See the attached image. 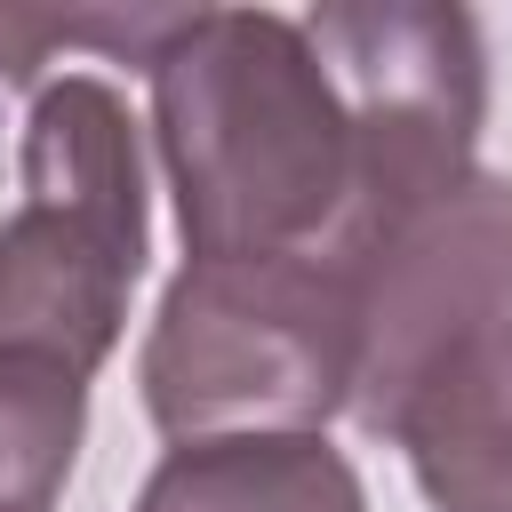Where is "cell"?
Listing matches in <instances>:
<instances>
[{
    "instance_id": "7",
    "label": "cell",
    "mask_w": 512,
    "mask_h": 512,
    "mask_svg": "<svg viewBox=\"0 0 512 512\" xmlns=\"http://www.w3.org/2000/svg\"><path fill=\"white\" fill-rule=\"evenodd\" d=\"M136 512H368V488L328 432H224L176 440Z\"/></svg>"
},
{
    "instance_id": "6",
    "label": "cell",
    "mask_w": 512,
    "mask_h": 512,
    "mask_svg": "<svg viewBox=\"0 0 512 512\" xmlns=\"http://www.w3.org/2000/svg\"><path fill=\"white\" fill-rule=\"evenodd\" d=\"M432 512H512V320L456 344L392 416Z\"/></svg>"
},
{
    "instance_id": "5",
    "label": "cell",
    "mask_w": 512,
    "mask_h": 512,
    "mask_svg": "<svg viewBox=\"0 0 512 512\" xmlns=\"http://www.w3.org/2000/svg\"><path fill=\"white\" fill-rule=\"evenodd\" d=\"M344 272L360 312L352 416L360 432L392 440V416L424 384V368L512 320V176H456L448 192L392 216Z\"/></svg>"
},
{
    "instance_id": "8",
    "label": "cell",
    "mask_w": 512,
    "mask_h": 512,
    "mask_svg": "<svg viewBox=\"0 0 512 512\" xmlns=\"http://www.w3.org/2000/svg\"><path fill=\"white\" fill-rule=\"evenodd\" d=\"M88 432V384L0 352V512H56Z\"/></svg>"
},
{
    "instance_id": "2",
    "label": "cell",
    "mask_w": 512,
    "mask_h": 512,
    "mask_svg": "<svg viewBox=\"0 0 512 512\" xmlns=\"http://www.w3.org/2000/svg\"><path fill=\"white\" fill-rule=\"evenodd\" d=\"M152 256L144 144L112 80H40L16 144V208L0 216V352L96 376L128 328Z\"/></svg>"
},
{
    "instance_id": "1",
    "label": "cell",
    "mask_w": 512,
    "mask_h": 512,
    "mask_svg": "<svg viewBox=\"0 0 512 512\" xmlns=\"http://www.w3.org/2000/svg\"><path fill=\"white\" fill-rule=\"evenodd\" d=\"M152 144L176 192L184 264L328 256L360 240L352 120L280 8H184L144 48Z\"/></svg>"
},
{
    "instance_id": "3",
    "label": "cell",
    "mask_w": 512,
    "mask_h": 512,
    "mask_svg": "<svg viewBox=\"0 0 512 512\" xmlns=\"http://www.w3.org/2000/svg\"><path fill=\"white\" fill-rule=\"evenodd\" d=\"M360 312L352 272L328 256H224L184 264L144 328V416L168 440L320 432L352 408Z\"/></svg>"
},
{
    "instance_id": "4",
    "label": "cell",
    "mask_w": 512,
    "mask_h": 512,
    "mask_svg": "<svg viewBox=\"0 0 512 512\" xmlns=\"http://www.w3.org/2000/svg\"><path fill=\"white\" fill-rule=\"evenodd\" d=\"M360 152V240L352 256L480 168L488 128V48L464 8L440 0H336L296 16Z\"/></svg>"
}]
</instances>
